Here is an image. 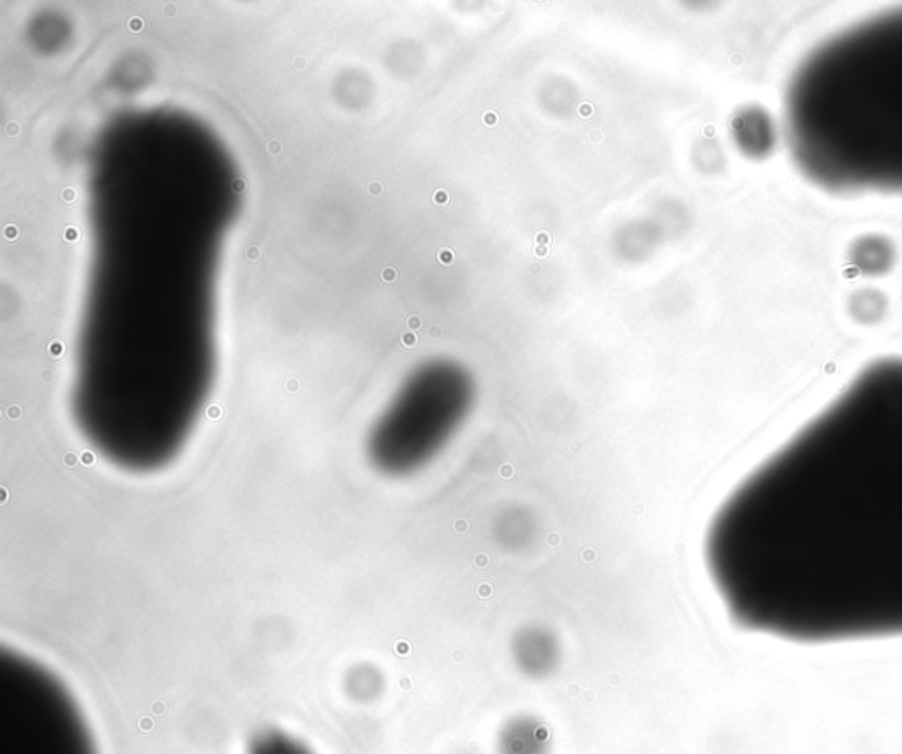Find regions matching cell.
Returning a JSON list of instances; mask_svg holds the SVG:
<instances>
[{"label":"cell","mask_w":902,"mask_h":754,"mask_svg":"<svg viewBox=\"0 0 902 754\" xmlns=\"http://www.w3.org/2000/svg\"><path fill=\"white\" fill-rule=\"evenodd\" d=\"M245 189V180L244 178H237L235 182H233V191L235 193H242Z\"/></svg>","instance_id":"obj_18"},{"label":"cell","mask_w":902,"mask_h":754,"mask_svg":"<svg viewBox=\"0 0 902 754\" xmlns=\"http://www.w3.org/2000/svg\"><path fill=\"white\" fill-rule=\"evenodd\" d=\"M261 256V251H259L258 247H249V251H247V258L251 259H259Z\"/></svg>","instance_id":"obj_20"},{"label":"cell","mask_w":902,"mask_h":754,"mask_svg":"<svg viewBox=\"0 0 902 754\" xmlns=\"http://www.w3.org/2000/svg\"><path fill=\"white\" fill-rule=\"evenodd\" d=\"M534 254H536V256H547V245H536V251H534Z\"/></svg>","instance_id":"obj_21"},{"label":"cell","mask_w":902,"mask_h":754,"mask_svg":"<svg viewBox=\"0 0 902 754\" xmlns=\"http://www.w3.org/2000/svg\"><path fill=\"white\" fill-rule=\"evenodd\" d=\"M295 64H296V67H300V69H302V67H304V59L296 60Z\"/></svg>","instance_id":"obj_22"},{"label":"cell","mask_w":902,"mask_h":754,"mask_svg":"<svg viewBox=\"0 0 902 754\" xmlns=\"http://www.w3.org/2000/svg\"><path fill=\"white\" fill-rule=\"evenodd\" d=\"M369 193L372 194V196H379V194L383 193V185H381V182H372V184L369 185Z\"/></svg>","instance_id":"obj_13"},{"label":"cell","mask_w":902,"mask_h":754,"mask_svg":"<svg viewBox=\"0 0 902 754\" xmlns=\"http://www.w3.org/2000/svg\"><path fill=\"white\" fill-rule=\"evenodd\" d=\"M437 256H439V261L444 263V265H451V261H453V252L448 251V249H441Z\"/></svg>","instance_id":"obj_9"},{"label":"cell","mask_w":902,"mask_h":754,"mask_svg":"<svg viewBox=\"0 0 902 754\" xmlns=\"http://www.w3.org/2000/svg\"><path fill=\"white\" fill-rule=\"evenodd\" d=\"M497 115L496 113H487L485 117H483V122H485V126H496Z\"/></svg>","instance_id":"obj_17"},{"label":"cell","mask_w":902,"mask_h":754,"mask_svg":"<svg viewBox=\"0 0 902 754\" xmlns=\"http://www.w3.org/2000/svg\"><path fill=\"white\" fill-rule=\"evenodd\" d=\"M251 754H311L296 740L288 739L281 733H265L254 742Z\"/></svg>","instance_id":"obj_5"},{"label":"cell","mask_w":902,"mask_h":754,"mask_svg":"<svg viewBox=\"0 0 902 754\" xmlns=\"http://www.w3.org/2000/svg\"><path fill=\"white\" fill-rule=\"evenodd\" d=\"M50 353H52L53 356L62 355V353H64V344H62V342H52V344H50Z\"/></svg>","instance_id":"obj_11"},{"label":"cell","mask_w":902,"mask_h":754,"mask_svg":"<svg viewBox=\"0 0 902 754\" xmlns=\"http://www.w3.org/2000/svg\"><path fill=\"white\" fill-rule=\"evenodd\" d=\"M4 237L8 238V240H16V238L20 237V230L16 228L15 224H9L4 228Z\"/></svg>","instance_id":"obj_8"},{"label":"cell","mask_w":902,"mask_h":754,"mask_svg":"<svg viewBox=\"0 0 902 754\" xmlns=\"http://www.w3.org/2000/svg\"><path fill=\"white\" fill-rule=\"evenodd\" d=\"M434 201H436V203H446V201H448V193H446V191H437V193L434 194Z\"/></svg>","instance_id":"obj_19"},{"label":"cell","mask_w":902,"mask_h":754,"mask_svg":"<svg viewBox=\"0 0 902 754\" xmlns=\"http://www.w3.org/2000/svg\"><path fill=\"white\" fill-rule=\"evenodd\" d=\"M705 561L746 631L902 638V356L864 365L733 490Z\"/></svg>","instance_id":"obj_1"},{"label":"cell","mask_w":902,"mask_h":754,"mask_svg":"<svg viewBox=\"0 0 902 754\" xmlns=\"http://www.w3.org/2000/svg\"><path fill=\"white\" fill-rule=\"evenodd\" d=\"M6 133H8L9 136H18V133H20V126H18L16 122H9L8 126H6Z\"/></svg>","instance_id":"obj_16"},{"label":"cell","mask_w":902,"mask_h":754,"mask_svg":"<svg viewBox=\"0 0 902 754\" xmlns=\"http://www.w3.org/2000/svg\"><path fill=\"white\" fill-rule=\"evenodd\" d=\"M127 27L131 32H141L143 27H145V22L138 18V16H133V18H129V22H127Z\"/></svg>","instance_id":"obj_6"},{"label":"cell","mask_w":902,"mask_h":754,"mask_svg":"<svg viewBox=\"0 0 902 754\" xmlns=\"http://www.w3.org/2000/svg\"><path fill=\"white\" fill-rule=\"evenodd\" d=\"M395 277H397L395 268H385V270H383V281L392 282L395 281Z\"/></svg>","instance_id":"obj_12"},{"label":"cell","mask_w":902,"mask_h":754,"mask_svg":"<svg viewBox=\"0 0 902 754\" xmlns=\"http://www.w3.org/2000/svg\"><path fill=\"white\" fill-rule=\"evenodd\" d=\"M282 150V145L279 141H268V152L270 154H279Z\"/></svg>","instance_id":"obj_15"},{"label":"cell","mask_w":902,"mask_h":754,"mask_svg":"<svg viewBox=\"0 0 902 754\" xmlns=\"http://www.w3.org/2000/svg\"><path fill=\"white\" fill-rule=\"evenodd\" d=\"M513 656L527 677L543 679L557 666L559 645L554 636L543 629H525L513 644Z\"/></svg>","instance_id":"obj_4"},{"label":"cell","mask_w":902,"mask_h":754,"mask_svg":"<svg viewBox=\"0 0 902 754\" xmlns=\"http://www.w3.org/2000/svg\"><path fill=\"white\" fill-rule=\"evenodd\" d=\"M78 238H80V231L76 230L74 226H69V228L64 230V240L66 242H76Z\"/></svg>","instance_id":"obj_7"},{"label":"cell","mask_w":902,"mask_h":754,"mask_svg":"<svg viewBox=\"0 0 902 754\" xmlns=\"http://www.w3.org/2000/svg\"><path fill=\"white\" fill-rule=\"evenodd\" d=\"M536 244L538 245H548L550 244V235L545 233V231H540L538 235H536Z\"/></svg>","instance_id":"obj_14"},{"label":"cell","mask_w":902,"mask_h":754,"mask_svg":"<svg viewBox=\"0 0 902 754\" xmlns=\"http://www.w3.org/2000/svg\"><path fill=\"white\" fill-rule=\"evenodd\" d=\"M783 120L793 163L821 191L902 196V8L816 43L790 74Z\"/></svg>","instance_id":"obj_2"},{"label":"cell","mask_w":902,"mask_h":754,"mask_svg":"<svg viewBox=\"0 0 902 754\" xmlns=\"http://www.w3.org/2000/svg\"><path fill=\"white\" fill-rule=\"evenodd\" d=\"M76 196H78V194H76L73 187H67V189L62 191V200L66 201V203H73V201L76 200Z\"/></svg>","instance_id":"obj_10"},{"label":"cell","mask_w":902,"mask_h":754,"mask_svg":"<svg viewBox=\"0 0 902 754\" xmlns=\"http://www.w3.org/2000/svg\"><path fill=\"white\" fill-rule=\"evenodd\" d=\"M166 15H168V16L175 15V9H173V8L166 9Z\"/></svg>","instance_id":"obj_23"},{"label":"cell","mask_w":902,"mask_h":754,"mask_svg":"<svg viewBox=\"0 0 902 754\" xmlns=\"http://www.w3.org/2000/svg\"><path fill=\"white\" fill-rule=\"evenodd\" d=\"M497 754H552V735L543 719L515 714L506 719L496 737Z\"/></svg>","instance_id":"obj_3"}]
</instances>
